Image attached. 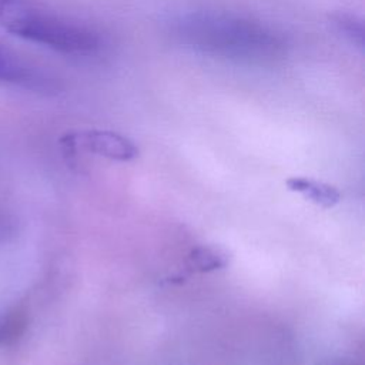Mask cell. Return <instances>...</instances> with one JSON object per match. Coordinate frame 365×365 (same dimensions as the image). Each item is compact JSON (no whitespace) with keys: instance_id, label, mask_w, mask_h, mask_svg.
Segmentation results:
<instances>
[{"instance_id":"2","label":"cell","mask_w":365,"mask_h":365,"mask_svg":"<svg viewBox=\"0 0 365 365\" xmlns=\"http://www.w3.org/2000/svg\"><path fill=\"white\" fill-rule=\"evenodd\" d=\"M0 26L13 36L70 56H91L101 48L98 33L30 0H0Z\"/></svg>"},{"instance_id":"3","label":"cell","mask_w":365,"mask_h":365,"mask_svg":"<svg viewBox=\"0 0 365 365\" xmlns=\"http://www.w3.org/2000/svg\"><path fill=\"white\" fill-rule=\"evenodd\" d=\"M61 141L67 150H83L115 161H131L138 155V148L130 138L110 130L76 131Z\"/></svg>"},{"instance_id":"5","label":"cell","mask_w":365,"mask_h":365,"mask_svg":"<svg viewBox=\"0 0 365 365\" xmlns=\"http://www.w3.org/2000/svg\"><path fill=\"white\" fill-rule=\"evenodd\" d=\"M285 184L291 191L302 194L305 198L324 208H331L341 200V194L335 187L311 178L291 177L285 181Z\"/></svg>"},{"instance_id":"8","label":"cell","mask_w":365,"mask_h":365,"mask_svg":"<svg viewBox=\"0 0 365 365\" xmlns=\"http://www.w3.org/2000/svg\"><path fill=\"white\" fill-rule=\"evenodd\" d=\"M26 328V314L20 309L0 315V346L17 339Z\"/></svg>"},{"instance_id":"6","label":"cell","mask_w":365,"mask_h":365,"mask_svg":"<svg viewBox=\"0 0 365 365\" xmlns=\"http://www.w3.org/2000/svg\"><path fill=\"white\" fill-rule=\"evenodd\" d=\"M190 265L201 272L205 271H214L225 267L228 264L227 254L222 251L212 248V247H197L191 251L190 257Z\"/></svg>"},{"instance_id":"4","label":"cell","mask_w":365,"mask_h":365,"mask_svg":"<svg viewBox=\"0 0 365 365\" xmlns=\"http://www.w3.org/2000/svg\"><path fill=\"white\" fill-rule=\"evenodd\" d=\"M0 80L33 91L47 93L54 90V83L47 74L27 64L24 60L0 46Z\"/></svg>"},{"instance_id":"7","label":"cell","mask_w":365,"mask_h":365,"mask_svg":"<svg viewBox=\"0 0 365 365\" xmlns=\"http://www.w3.org/2000/svg\"><path fill=\"white\" fill-rule=\"evenodd\" d=\"M334 24L336 30L355 47H358L361 51L364 50V21L355 14L349 13H338L332 17Z\"/></svg>"},{"instance_id":"1","label":"cell","mask_w":365,"mask_h":365,"mask_svg":"<svg viewBox=\"0 0 365 365\" xmlns=\"http://www.w3.org/2000/svg\"><path fill=\"white\" fill-rule=\"evenodd\" d=\"M174 37L194 51L240 63H264L284 50V38L267 24L221 11H192L173 24Z\"/></svg>"}]
</instances>
